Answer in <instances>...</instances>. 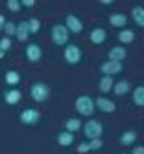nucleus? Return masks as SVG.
<instances>
[{"mask_svg": "<svg viewBox=\"0 0 144 154\" xmlns=\"http://www.w3.org/2000/svg\"><path fill=\"white\" fill-rule=\"evenodd\" d=\"M133 103L139 107H144V85H140V87L133 90Z\"/></svg>", "mask_w": 144, "mask_h": 154, "instance_id": "obj_23", "label": "nucleus"}, {"mask_svg": "<svg viewBox=\"0 0 144 154\" xmlns=\"http://www.w3.org/2000/svg\"><path fill=\"white\" fill-rule=\"evenodd\" d=\"M118 42L120 43H133L135 42V32L129 28H122L118 32Z\"/></svg>", "mask_w": 144, "mask_h": 154, "instance_id": "obj_19", "label": "nucleus"}, {"mask_svg": "<svg viewBox=\"0 0 144 154\" xmlns=\"http://www.w3.org/2000/svg\"><path fill=\"white\" fill-rule=\"evenodd\" d=\"M4 81H6L7 85H11V87H15V85H19V83H21V73H19V72H15V70H10V72H6Z\"/></svg>", "mask_w": 144, "mask_h": 154, "instance_id": "obj_21", "label": "nucleus"}, {"mask_svg": "<svg viewBox=\"0 0 144 154\" xmlns=\"http://www.w3.org/2000/svg\"><path fill=\"white\" fill-rule=\"evenodd\" d=\"M88 147H90V150H99V149L103 147L101 137H97V139H90V141H88Z\"/></svg>", "mask_w": 144, "mask_h": 154, "instance_id": "obj_28", "label": "nucleus"}, {"mask_svg": "<svg viewBox=\"0 0 144 154\" xmlns=\"http://www.w3.org/2000/svg\"><path fill=\"white\" fill-rule=\"evenodd\" d=\"M6 6H7V10H10V11H13V13L21 11V0H7V2H6Z\"/></svg>", "mask_w": 144, "mask_h": 154, "instance_id": "obj_27", "label": "nucleus"}, {"mask_svg": "<svg viewBox=\"0 0 144 154\" xmlns=\"http://www.w3.org/2000/svg\"><path fill=\"white\" fill-rule=\"evenodd\" d=\"M81 58H82V51L79 45H75V43H67L66 45V49H64V60L67 64H79L81 62Z\"/></svg>", "mask_w": 144, "mask_h": 154, "instance_id": "obj_3", "label": "nucleus"}, {"mask_svg": "<svg viewBox=\"0 0 144 154\" xmlns=\"http://www.w3.org/2000/svg\"><path fill=\"white\" fill-rule=\"evenodd\" d=\"M131 154H144V147L142 145H137V147H133V152Z\"/></svg>", "mask_w": 144, "mask_h": 154, "instance_id": "obj_32", "label": "nucleus"}, {"mask_svg": "<svg viewBox=\"0 0 144 154\" xmlns=\"http://www.w3.org/2000/svg\"><path fill=\"white\" fill-rule=\"evenodd\" d=\"M64 126H66V132L75 134V132H79V130L82 128V122H81V119H67Z\"/></svg>", "mask_w": 144, "mask_h": 154, "instance_id": "obj_22", "label": "nucleus"}, {"mask_svg": "<svg viewBox=\"0 0 144 154\" xmlns=\"http://www.w3.org/2000/svg\"><path fill=\"white\" fill-rule=\"evenodd\" d=\"M56 141H58L60 147H69V145H73V141H75V135L71 132H66V130H64V132L58 134Z\"/></svg>", "mask_w": 144, "mask_h": 154, "instance_id": "obj_16", "label": "nucleus"}, {"mask_svg": "<svg viewBox=\"0 0 144 154\" xmlns=\"http://www.w3.org/2000/svg\"><path fill=\"white\" fill-rule=\"evenodd\" d=\"M127 57V51L122 47V45H118V47H112L109 51V60H112V62H122V60Z\"/></svg>", "mask_w": 144, "mask_h": 154, "instance_id": "obj_13", "label": "nucleus"}, {"mask_svg": "<svg viewBox=\"0 0 144 154\" xmlns=\"http://www.w3.org/2000/svg\"><path fill=\"white\" fill-rule=\"evenodd\" d=\"M28 28H30V34H37V32H40V28H41V23H40V19L32 17V19L28 21Z\"/></svg>", "mask_w": 144, "mask_h": 154, "instance_id": "obj_25", "label": "nucleus"}, {"mask_svg": "<svg viewBox=\"0 0 144 154\" xmlns=\"http://www.w3.org/2000/svg\"><path fill=\"white\" fill-rule=\"evenodd\" d=\"M21 98H22L21 90L11 88V90H6V94H4V102H6L7 105H15V103H19V102H21Z\"/></svg>", "mask_w": 144, "mask_h": 154, "instance_id": "obj_14", "label": "nucleus"}, {"mask_svg": "<svg viewBox=\"0 0 144 154\" xmlns=\"http://www.w3.org/2000/svg\"><path fill=\"white\" fill-rule=\"evenodd\" d=\"M10 47H11V38L4 36L2 40H0V49H2V51L6 53V51H10Z\"/></svg>", "mask_w": 144, "mask_h": 154, "instance_id": "obj_29", "label": "nucleus"}, {"mask_svg": "<svg viewBox=\"0 0 144 154\" xmlns=\"http://www.w3.org/2000/svg\"><path fill=\"white\" fill-rule=\"evenodd\" d=\"M21 6H26V8H34L36 2L34 0H21Z\"/></svg>", "mask_w": 144, "mask_h": 154, "instance_id": "obj_31", "label": "nucleus"}, {"mask_svg": "<svg viewBox=\"0 0 144 154\" xmlns=\"http://www.w3.org/2000/svg\"><path fill=\"white\" fill-rule=\"evenodd\" d=\"M15 36H17L19 42H26L30 36V28H28V21H21L17 23V28H15Z\"/></svg>", "mask_w": 144, "mask_h": 154, "instance_id": "obj_12", "label": "nucleus"}, {"mask_svg": "<svg viewBox=\"0 0 144 154\" xmlns=\"http://www.w3.org/2000/svg\"><path fill=\"white\" fill-rule=\"evenodd\" d=\"M4 55H6V53H4L2 49H0V58H4Z\"/></svg>", "mask_w": 144, "mask_h": 154, "instance_id": "obj_35", "label": "nucleus"}, {"mask_svg": "<svg viewBox=\"0 0 144 154\" xmlns=\"http://www.w3.org/2000/svg\"><path fill=\"white\" fill-rule=\"evenodd\" d=\"M109 23H110L112 26H116V28L122 30L127 25V17H125L124 13H114V15H110V17H109Z\"/></svg>", "mask_w": 144, "mask_h": 154, "instance_id": "obj_15", "label": "nucleus"}, {"mask_svg": "<svg viewBox=\"0 0 144 154\" xmlns=\"http://www.w3.org/2000/svg\"><path fill=\"white\" fill-rule=\"evenodd\" d=\"M30 96H32L34 102H45L49 98V87L45 83H36L30 88Z\"/></svg>", "mask_w": 144, "mask_h": 154, "instance_id": "obj_6", "label": "nucleus"}, {"mask_svg": "<svg viewBox=\"0 0 144 154\" xmlns=\"http://www.w3.org/2000/svg\"><path fill=\"white\" fill-rule=\"evenodd\" d=\"M135 141H137V132H133V130H127V132H124V134H122V137H120V143L125 145V147L133 145Z\"/></svg>", "mask_w": 144, "mask_h": 154, "instance_id": "obj_20", "label": "nucleus"}, {"mask_svg": "<svg viewBox=\"0 0 144 154\" xmlns=\"http://www.w3.org/2000/svg\"><path fill=\"white\" fill-rule=\"evenodd\" d=\"M75 109H77L82 117H90L96 113V102L90 96H79L75 100Z\"/></svg>", "mask_w": 144, "mask_h": 154, "instance_id": "obj_1", "label": "nucleus"}, {"mask_svg": "<svg viewBox=\"0 0 144 154\" xmlns=\"http://www.w3.org/2000/svg\"><path fill=\"white\" fill-rule=\"evenodd\" d=\"M90 42H92L94 45H101V43H105V42H107V30L101 28V26L94 28L92 32H90Z\"/></svg>", "mask_w": 144, "mask_h": 154, "instance_id": "obj_11", "label": "nucleus"}, {"mask_svg": "<svg viewBox=\"0 0 144 154\" xmlns=\"http://www.w3.org/2000/svg\"><path fill=\"white\" fill-rule=\"evenodd\" d=\"M122 154H127V152H122Z\"/></svg>", "mask_w": 144, "mask_h": 154, "instance_id": "obj_36", "label": "nucleus"}, {"mask_svg": "<svg viewBox=\"0 0 144 154\" xmlns=\"http://www.w3.org/2000/svg\"><path fill=\"white\" fill-rule=\"evenodd\" d=\"M21 122L25 126H34V124H37L40 122V119H41V113L37 111V109H32V107H28V109H25V111H21Z\"/></svg>", "mask_w": 144, "mask_h": 154, "instance_id": "obj_5", "label": "nucleus"}, {"mask_svg": "<svg viewBox=\"0 0 144 154\" xmlns=\"http://www.w3.org/2000/svg\"><path fill=\"white\" fill-rule=\"evenodd\" d=\"M15 28H17V25H15L13 21H6V25H4V32H6L7 38L15 36Z\"/></svg>", "mask_w": 144, "mask_h": 154, "instance_id": "obj_26", "label": "nucleus"}, {"mask_svg": "<svg viewBox=\"0 0 144 154\" xmlns=\"http://www.w3.org/2000/svg\"><path fill=\"white\" fill-rule=\"evenodd\" d=\"M112 90H114L116 96H125L127 92L131 90V85H129V81H116L114 87H112Z\"/></svg>", "mask_w": 144, "mask_h": 154, "instance_id": "obj_17", "label": "nucleus"}, {"mask_svg": "<svg viewBox=\"0 0 144 154\" xmlns=\"http://www.w3.org/2000/svg\"><path fill=\"white\" fill-rule=\"evenodd\" d=\"M77 150H79L81 154H84V152H88V150H90V147H88V141H86V143H81L79 147H77Z\"/></svg>", "mask_w": 144, "mask_h": 154, "instance_id": "obj_30", "label": "nucleus"}, {"mask_svg": "<svg viewBox=\"0 0 144 154\" xmlns=\"http://www.w3.org/2000/svg\"><path fill=\"white\" fill-rule=\"evenodd\" d=\"M99 70H101V73L103 75H116V73H120L124 70V66H122V62H112V60H105V62L99 66Z\"/></svg>", "mask_w": 144, "mask_h": 154, "instance_id": "obj_7", "label": "nucleus"}, {"mask_svg": "<svg viewBox=\"0 0 144 154\" xmlns=\"http://www.w3.org/2000/svg\"><path fill=\"white\" fill-rule=\"evenodd\" d=\"M96 102V109L97 111H103V113H114L116 111V103L109 98H97L94 100Z\"/></svg>", "mask_w": 144, "mask_h": 154, "instance_id": "obj_10", "label": "nucleus"}, {"mask_svg": "<svg viewBox=\"0 0 144 154\" xmlns=\"http://www.w3.org/2000/svg\"><path fill=\"white\" fill-rule=\"evenodd\" d=\"M114 79H112L110 75H103L101 79H99V90L103 92V94H107V92H110L112 90V87H114Z\"/></svg>", "mask_w": 144, "mask_h": 154, "instance_id": "obj_18", "label": "nucleus"}, {"mask_svg": "<svg viewBox=\"0 0 144 154\" xmlns=\"http://www.w3.org/2000/svg\"><path fill=\"white\" fill-rule=\"evenodd\" d=\"M82 132L88 139H97L103 134V124L99 120H88L86 124H82Z\"/></svg>", "mask_w": 144, "mask_h": 154, "instance_id": "obj_4", "label": "nucleus"}, {"mask_svg": "<svg viewBox=\"0 0 144 154\" xmlns=\"http://www.w3.org/2000/svg\"><path fill=\"white\" fill-rule=\"evenodd\" d=\"M131 17H133V21L137 23L139 26H142V28H144V8H140V6L133 8V11H131Z\"/></svg>", "mask_w": 144, "mask_h": 154, "instance_id": "obj_24", "label": "nucleus"}, {"mask_svg": "<svg viewBox=\"0 0 144 154\" xmlns=\"http://www.w3.org/2000/svg\"><path fill=\"white\" fill-rule=\"evenodd\" d=\"M6 21H7V19L4 17L2 13H0V32H2V30H4V25H6Z\"/></svg>", "mask_w": 144, "mask_h": 154, "instance_id": "obj_33", "label": "nucleus"}, {"mask_svg": "<svg viewBox=\"0 0 144 154\" xmlns=\"http://www.w3.org/2000/svg\"><path fill=\"white\" fill-rule=\"evenodd\" d=\"M51 38H52V43L54 45H67V42H69V30L66 28V25H54L51 28Z\"/></svg>", "mask_w": 144, "mask_h": 154, "instance_id": "obj_2", "label": "nucleus"}, {"mask_svg": "<svg viewBox=\"0 0 144 154\" xmlns=\"http://www.w3.org/2000/svg\"><path fill=\"white\" fill-rule=\"evenodd\" d=\"M101 4H103V6H110L112 0H101Z\"/></svg>", "mask_w": 144, "mask_h": 154, "instance_id": "obj_34", "label": "nucleus"}, {"mask_svg": "<svg viewBox=\"0 0 144 154\" xmlns=\"http://www.w3.org/2000/svg\"><path fill=\"white\" fill-rule=\"evenodd\" d=\"M64 25H66L67 30H69V34H71V32H73V34H81V32H82V28H84L82 21L77 17V15H67Z\"/></svg>", "mask_w": 144, "mask_h": 154, "instance_id": "obj_8", "label": "nucleus"}, {"mask_svg": "<svg viewBox=\"0 0 144 154\" xmlns=\"http://www.w3.org/2000/svg\"><path fill=\"white\" fill-rule=\"evenodd\" d=\"M25 55H26V60H30V62H40L43 57V51L37 43H30L25 49Z\"/></svg>", "mask_w": 144, "mask_h": 154, "instance_id": "obj_9", "label": "nucleus"}]
</instances>
